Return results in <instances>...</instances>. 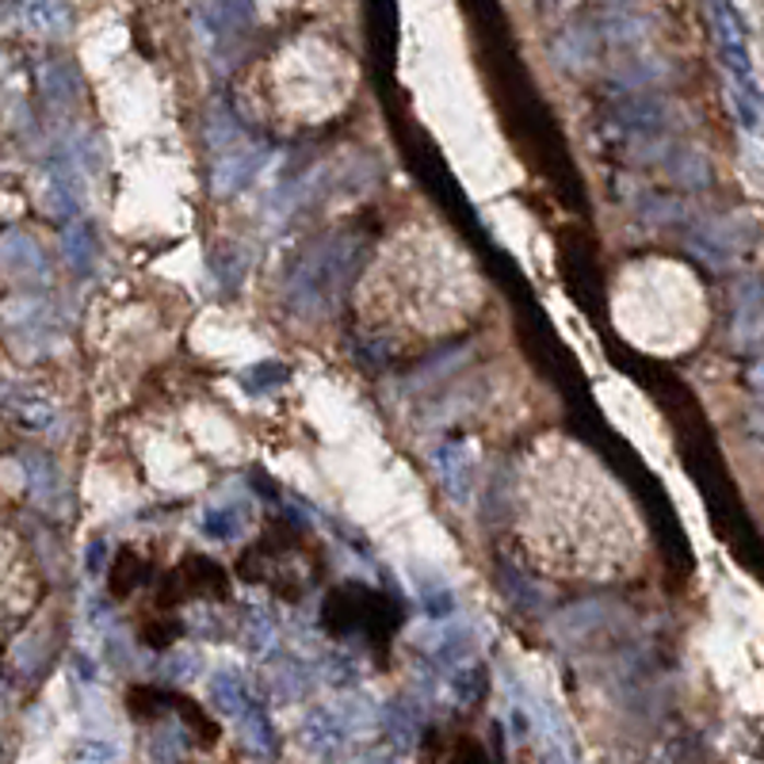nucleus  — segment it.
I'll return each mask as SVG.
<instances>
[{"label":"nucleus","mask_w":764,"mask_h":764,"mask_svg":"<svg viewBox=\"0 0 764 764\" xmlns=\"http://www.w3.org/2000/svg\"><path fill=\"white\" fill-rule=\"evenodd\" d=\"M360 260H364V242L356 234H349V230H337V234L321 237L318 245H310L303 252V260L291 268L287 280L291 310L306 321L333 314L337 303L349 295L352 280H356Z\"/></svg>","instance_id":"nucleus-1"},{"label":"nucleus","mask_w":764,"mask_h":764,"mask_svg":"<svg viewBox=\"0 0 764 764\" xmlns=\"http://www.w3.org/2000/svg\"><path fill=\"white\" fill-rule=\"evenodd\" d=\"M707 8H712V23H715V35H719L722 61H727L730 77H734L742 119L753 127V119H757V84H753V73H750V54H745L742 23H738L734 8H730L727 0H707Z\"/></svg>","instance_id":"nucleus-2"},{"label":"nucleus","mask_w":764,"mask_h":764,"mask_svg":"<svg viewBox=\"0 0 764 764\" xmlns=\"http://www.w3.org/2000/svg\"><path fill=\"white\" fill-rule=\"evenodd\" d=\"M608 122L631 138H669L681 122V107L658 92H635L608 107Z\"/></svg>","instance_id":"nucleus-3"},{"label":"nucleus","mask_w":764,"mask_h":764,"mask_svg":"<svg viewBox=\"0 0 764 764\" xmlns=\"http://www.w3.org/2000/svg\"><path fill=\"white\" fill-rule=\"evenodd\" d=\"M4 326L12 329L15 349L20 344H35V352H50L54 344L61 341V326H58V310L46 295H15L4 303Z\"/></svg>","instance_id":"nucleus-4"},{"label":"nucleus","mask_w":764,"mask_h":764,"mask_svg":"<svg viewBox=\"0 0 764 764\" xmlns=\"http://www.w3.org/2000/svg\"><path fill=\"white\" fill-rule=\"evenodd\" d=\"M257 23V0H196V35L211 50H230Z\"/></svg>","instance_id":"nucleus-5"},{"label":"nucleus","mask_w":764,"mask_h":764,"mask_svg":"<svg viewBox=\"0 0 764 764\" xmlns=\"http://www.w3.org/2000/svg\"><path fill=\"white\" fill-rule=\"evenodd\" d=\"M46 207L54 219L77 222L84 207V168L77 165L73 153L61 145L46 157Z\"/></svg>","instance_id":"nucleus-6"},{"label":"nucleus","mask_w":764,"mask_h":764,"mask_svg":"<svg viewBox=\"0 0 764 764\" xmlns=\"http://www.w3.org/2000/svg\"><path fill=\"white\" fill-rule=\"evenodd\" d=\"M592 35H597L600 50L612 46V50H643L646 43L654 38L658 31V20L638 8H604L589 20Z\"/></svg>","instance_id":"nucleus-7"},{"label":"nucleus","mask_w":764,"mask_h":764,"mask_svg":"<svg viewBox=\"0 0 764 764\" xmlns=\"http://www.w3.org/2000/svg\"><path fill=\"white\" fill-rule=\"evenodd\" d=\"M432 462H436V474L444 482V493L455 501V505H470L474 497V482H478V467H474V451H470L467 439L451 436L439 439L436 451H432Z\"/></svg>","instance_id":"nucleus-8"},{"label":"nucleus","mask_w":764,"mask_h":764,"mask_svg":"<svg viewBox=\"0 0 764 764\" xmlns=\"http://www.w3.org/2000/svg\"><path fill=\"white\" fill-rule=\"evenodd\" d=\"M0 272L27 283V287H43V283H50V260L31 234L4 230L0 234Z\"/></svg>","instance_id":"nucleus-9"},{"label":"nucleus","mask_w":764,"mask_h":764,"mask_svg":"<svg viewBox=\"0 0 764 764\" xmlns=\"http://www.w3.org/2000/svg\"><path fill=\"white\" fill-rule=\"evenodd\" d=\"M745 245H750V226L734 219H707L689 234V249L715 268L730 265Z\"/></svg>","instance_id":"nucleus-10"},{"label":"nucleus","mask_w":764,"mask_h":764,"mask_svg":"<svg viewBox=\"0 0 764 764\" xmlns=\"http://www.w3.org/2000/svg\"><path fill=\"white\" fill-rule=\"evenodd\" d=\"M673 81V61L661 58V54L635 50L631 58H620L608 69V84H612L620 96H635V92H650L661 84Z\"/></svg>","instance_id":"nucleus-11"},{"label":"nucleus","mask_w":764,"mask_h":764,"mask_svg":"<svg viewBox=\"0 0 764 764\" xmlns=\"http://www.w3.org/2000/svg\"><path fill=\"white\" fill-rule=\"evenodd\" d=\"M0 413L23 432H54L58 428V405L46 393L27 390L20 383H0Z\"/></svg>","instance_id":"nucleus-12"},{"label":"nucleus","mask_w":764,"mask_h":764,"mask_svg":"<svg viewBox=\"0 0 764 764\" xmlns=\"http://www.w3.org/2000/svg\"><path fill=\"white\" fill-rule=\"evenodd\" d=\"M260 168H265V150H257L249 142L219 153V161L211 168L214 196H237V191H245L260 176Z\"/></svg>","instance_id":"nucleus-13"},{"label":"nucleus","mask_w":764,"mask_h":764,"mask_svg":"<svg viewBox=\"0 0 764 764\" xmlns=\"http://www.w3.org/2000/svg\"><path fill=\"white\" fill-rule=\"evenodd\" d=\"M551 58L559 61V69H566V73H589V69H597L600 43L589 23H566V27L554 35Z\"/></svg>","instance_id":"nucleus-14"},{"label":"nucleus","mask_w":764,"mask_h":764,"mask_svg":"<svg viewBox=\"0 0 764 764\" xmlns=\"http://www.w3.org/2000/svg\"><path fill=\"white\" fill-rule=\"evenodd\" d=\"M15 23L35 38H66L73 31V8L66 0H15Z\"/></svg>","instance_id":"nucleus-15"},{"label":"nucleus","mask_w":764,"mask_h":764,"mask_svg":"<svg viewBox=\"0 0 764 764\" xmlns=\"http://www.w3.org/2000/svg\"><path fill=\"white\" fill-rule=\"evenodd\" d=\"M764 341V287L757 280L738 283L734 291V344L757 349Z\"/></svg>","instance_id":"nucleus-16"},{"label":"nucleus","mask_w":764,"mask_h":764,"mask_svg":"<svg viewBox=\"0 0 764 764\" xmlns=\"http://www.w3.org/2000/svg\"><path fill=\"white\" fill-rule=\"evenodd\" d=\"M23 478H27V493L35 497L38 508L46 513H61V497H66V485H61V474L54 467V459H46L43 451H23Z\"/></svg>","instance_id":"nucleus-17"},{"label":"nucleus","mask_w":764,"mask_h":764,"mask_svg":"<svg viewBox=\"0 0 764 764\" xmlns=\"http://www.w3.org/2000/svg\"><path fill=\"white\" fill-rule=\"evenodd\" d=\"M249 524H252V508L245 497H237V501L226 497L199 516V531H203L207 539H214V543H234V539H242L245 531H249Z\"/></svg>","instance_id":"nucleus-18"},{"label":"nucleus","mask_w":764,"mask_h":764,"mask_svg":"<svg viewBox=\"0 0 764 764\" xmlns=\"http://www.w3.org/2000/svg\"><path fill=\"white\" fill-rule=\"evenodd\" d=\"M35 81H38L43 99L54 111H69V107L81 99V77H77V69L61 58H46L43 66L35 69Z\"/></svg>","instance_id":"nucleus-19"},{"label":"nucleus","mask_w":764,"mask_h":764,"mask_svg":"<svg viewBox=\"0 0 764 764\" xmlns=\"http://www.w3.org/2000/svg\"><path fill=\"white\" fill-rule=\"evenodd\" d=\"M428 654H432V661H436L439 669H459V666H467L470 661V654H474V631H470V623L467 620H444V623H436V638H432V646H428Z\"/></svg>","instance_id":"nucleus-20"},{"label":"nucleus","mask_w":764,"mask_h":764,"mask_svg":"<svg viewBox=\"0 0 764 764\" xmlns=\"http://www.w3.org/2000/svg\"><path fill=\"white\" fill-rule=\"evenodd\" d=\"M661 168H666L669 180H673L677 188H684V191H700V188H707V184H712V165H707V157L696 150V145L673 142L666 157H661Z\"/></svg>","instance_id":"nucleus-21"},{"label":"nucleus","mask_w":764,"mask_h":764,"mask_svg":"<svg viewBox=\"0 0 764 764\" xmlns=\"http://www.w3.org/2000/svg\"><path fill=\"white\" fill-rule=\"evenodd\" d=\"M211 704L219 707L226 719L242 722L245 715L257 707V700H252L249 684H245L242 673H230V669H222V673L211 677Z\"/></svg>","instance_id":"nucleus-22"},{"label":"nucleus","mask_w":764,"mask_h":764,"mask_svg":"<svg viewBox=\"0 0 764 764\" xmlns=\"http://www.w3.org/2000/svg\"><path fill=\"white\" fill-rule=\"evenodd\" d=\"M61 252H66V265L73 268L77 275H92V268H96V260H99L96 230L84 219L66 222V230H61Z\"/></svg>","instance_id":"nucleus-23"},{"label":"nucleus","mask_w":764,"mask_h":764,"mask_svg":"<svg viewBox=\"0 0 764 764\" xmlns=\"http://www.w3.org/2000/svg\"><path fill=\"white\" fill-rule=\"evenodd\" d=\"M303 742L318 757H333L344 750V719L337 712H314L303 722Z\"/></svg>","instance_id":"nucleus-24"},{"label":"nucleus","mask_w":764,"mask_h":764,"mask_svg":"<svg viewBox=\"0 0 764 764\" xmlns=\"http://www.w3.org/2000/svg\"><path fill=\"white\" fill-rule=\"evenodd\" d=\"M413 581H416V604H421V612L428 615L432 623L451 620V615H455V592H451V585H447L439 574H428V569L413 574Z\"/></svg>","instance_id":"nucleus-25"},{"label":"nucleus","mask_w":764,"mask_h":764,"mask_svg":"<svg viewBox=\"0 0 764 764\" xmlns=\"http://www.w3.org/2000/svg\"><path fill=\"white\" fill-rule=\"evenodd\" d=\"M207 145H211L214 153H226L234 150V145H245V134H242V122H237V115L230 111V107H211V115H207Z\"/></svg>","instance_id":"nucleus-26"},{"label":"nucleus","mask_w":764,"mask_h":764,"mask_svg":"<svg viewBox=\"0 0 764 764\" xmlns=\"http://www.w3.org/2000/svg\"><path fill=\"white\" fill-rule=\"evenodd\" d=\"M383 730H386V738L398 745V750H409V745L416 742V715H413V707H409L405 700L390 704L383 712Z\"/></svg>","instance_id":"nucleus-27"},{"label":"nucleus","mask_w":764,"mask_h":764,"mask_svg":"<svg viewBox=\"0 0 764 764\" xmlns=\"http://www.w3.org/2000/svg\"><path fill=\"white\" fill-rule=\"evenodd\" d=\"M638 214H643V222H654V226H661V222H684L692 214V207L684 203V199H677V196H661V191H650V196L638 203Z\"/></svg>","instance_id":"nucleus-28"},{"label":"nucleus","mask_w":764,"mask_h":764,"mask_svg":"<svg viewBox=\"0 0 764 764\" xmlns=\"http://www.w3.org/2000/svg\"><path fill=\"white\" fill-rule=\"evenodd\" d=\"M287 383V367L283 364H257V367H249V372L242 375V386L249 393H272L275 386H283Z\"/></svg>","instance_id":"nucleus-29"},{"label":"nucleus","mask_w":764,"mask_h":764,"mask_svg":"<svg viewBox=\"0 0 764 764\" xmlns=\"http://www.w3.org/2000/svg\"><path fill=\"white\" fill-rule=\"evenodd\" d=\"M275 689L283 692V700H298L303 692L314 689V673L303 666V661H287V666L275 673Z\"/></svg>","instance_id":"nucleus-30"},{"label":"nucleus","mask_w":764,"mask_h":764,"mask_svg":"<svg viewBox=\"0 0 764 764\" xmlns=\"http://www.w3.org/2000/svg\"><path fill=\"white\" fill-rule=\"evenodd\" d=\"M211 268L219 272V283H226V287H237V283L245 280V252L242 249H222L211 257Z\"/></svg>","instance_id":"nucleus-31"},{"label":"nucleus","mask_w":764,"mask_h":764,"mask_svg":"<svg viewBox=\"0 0 764 764\" xmlns=\"http://www.w3.org/2000/svg\"><path fill=\"white\" fill-rule=\"evenodd\" d=\"M77 757H81L84 764H111L115 757H119V750H115L111 742H81V750H77Z\"/></svg>","instance_id":"nucleus-32"},{"label":"nucleus","mask_w":764,"mask_h":764,"mask_svg":"<svg viewBox=\"0 0 764 764\" xmlns=\"http://www.w3.org/2000/svg\"><path fill=\"white\" fill-rule=\"evenodd\" d=\"M196 673H199V658H196V654L180 650V654H173V658H168V677H173V681H191Z\"/></svg>","instance_id":"nucleus-33"},{"label":"nucleus","mask_w":764,"mask_h":764,"mask_svg":"<svg viewBox=\"0 0 764 764\" xmlns=\"http://www.w3.org/2000/svg\"><path fill=\"white\" fill-rule=\"evenodd\" d=\"M249 631H252V646H257V650H265V646H272L275 643V620L272 615H252L249 620Z\"/></svg>","instance_id":"nucleus-34"},{"label":"nucleus","mask_w":764,"mask_h":764,"mask_svg":"<svg viewBox=\"0 0 764 764\" xmlns=\"http://www.w3.org/2000/svg\"><path fill=\"white\" fill-rule=\"evenodd\" d=\"M750 383H753V386H757V390H764V360H761V364H757V367H753Z\"/></svg>","instance_id":"nucleus-35"},{"label":"nucleus","mask_w":764,"mask_h":764,"mask_svg":"<svg viewBox=\"0 0 764 764\" xmlns=\"http://www.w3.org/2000/svg\"><path fill=\"white\" fill-rule=\"evenodd\" d=\"M592 4H600V8H631L635 0H592Z\"/></svg>","instance_id":"nucleus-36"}]
</instances>
